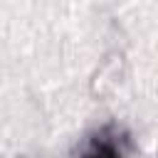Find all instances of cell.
<instances>
[{"label":"cell","instance_id":"6da1fadb","mask_svg":"<svg viewBox=\"0 0 158 158\" xmlns=\"http://www.w3.org/2000/svg\"><path fill=\"white\" fill-rule=\"evenodd\" d=\"M128 148H131L128 133L118 123H104L86 138L79 158H126Z\"/></svg>","mask_w":158,"mask_h":158},{"label":"cell","instance_id":"7a4b0ae2","mask_svg":"<svg viewBox=\"0 0 158 158\" xmlns=\"http://www.w3.org/2000/svg\"><path fill=\"white\" fill-rule=\"evenodd\" d=\"M123 69H126V59H123V54L121 52H109L101 62H99V67H96V72H94V77H91V94L94 96H99V99H104L106 94H111L116 86H118V81H121V77H123Z\"/></svg>","mask_w":158,"mask_h":158}]
</instances>
